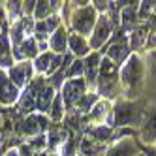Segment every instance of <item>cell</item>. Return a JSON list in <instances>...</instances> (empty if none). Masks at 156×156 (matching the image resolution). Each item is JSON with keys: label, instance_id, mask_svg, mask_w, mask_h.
<instances>
[{"label": "cell", "instance_id": "obj_1", "mask_svg": "<svg viewBox=\"0 0 156 156\" xmlns=\"http://www.w3.org/2000/svg\"><path fill=\"white\" fill-rule=\"evenodd\" d=\"M119 77H120L122 85L128 88V92L133 96V92L141 87V81H143V60L137 55H132L126 60V64L122 66V72Z\"/></svg>", "mask_w": 156, "mask_h": 156}, {"label": "cell", "instance_id": "obj_2", "mask_svg": "<svg viewBox=\"0 0 156 156\" xmlns=\"http://www.w3.org/2000/svg\"><path fill=\"white\" fill-rule=\"evenodd\" d=\"M96 21H98V12L92 6L77 8L72 13V27L79 36L92 34V30L96 27Z\"/></svg>", "mask_w": 156, "mask_h": 156}, {"label": "cell", "instance_id": "obj_3", "mask_svg": "<svg viewBox=\"0 0 156 156\" xmlns=\"http://www.w3.org/2000/svg\"><path fill=\"white\" fill-rule=\"evenodd\" d=\"M45 87V79L43 77H36V79H32L27 87L23 94L19 96V111L25 115H32V111L36 109V100H38V92L41 88Z\"/></svg>", "mask_w": 156, "mask_h": 156}, {"label": "cell", "instance_id": "obj_4", "mask_svg": "<svg viewBox=\"0 0 156 156\" xmlns=\"http://www.w3.org/2000/svg\"><path fill=\"white\" fill-rule=\"evenodd\" d=\"M85 87L87 83L81 79H68L64 83V88H62V102H64V107L73 111V107L79 104V100L85 96Z\"/></svg>", "mask_w": 156, "mask_h": 156}, {"label": "cell", "instance_id": "obj_5", "mask_svg": "<svg viewBox=\"0 0 156 156\" xmlns=\"http://www.w3.org/2000/svg\"><path fill=\"white\" fill-rule=\"evenodd\" d=\"M32 70H34V66L28 60H25V62H19V64L12 66L9 70H6V73L9 77V81L21 90V88H25L28 85V81H32Z\"/></svg>", "mask_w": 156, "mask_h": 156}, {"label": "cell", "instance_id": "obj_6", "mask_svg": "<svg viewBox=\"0 0 156 156\" xmlns=\"http://www.w3.org/2000/svg\"><path fill=\"white\" fill-rule=\"evenodd\" d=\"M139 119V111L137 105L132 104V102H120L115 107V113H113V122L115 126H128L133 124Z\"/></svg>", "mask_w": 156, "mask_h": 156}, {"label": "cell", "instance_id": "obj_7", "mask_svg": "<svg viewBox=\"0 0 156 156\" xmlns=\"http://www.w3.org/2000/svg\"><path fill=\"white\" fill-rule=\"evenodd\" d=\"M47 128H49V120L43 115H36V113L25 117V120L21 122V132H23L25 136H30V137L43 136V132Z\"/></svg>", "mask_w": 156, "mask_h": 156}, {"label": "cell", "instance_id": "obj_8", "mask_svg": "<svg viewBox=\"0 0 156 156\" xmlns=\"http://www.w3.org/2000/svg\"><path fill=\"white\" fill-rule=\"evenodd\" d=\"M19 96H21V90L9 81L6 70H0V104L12 105L19 100Z\"/></svg>", "mask_w": 156, "mask_h": 156}, {"label": "cell", "instance_id": "obj_9", "mask_svg": "<svg viewBox=\"0 0 156 156\" xmlns=\"http://www.w3.org/2000/svg\"><path fill=\"white\" fill-rule=\"evenodd\" d=\"M109 36H111V23H109V19L105 15L98 17L96 27L92 30V34H90V43H88V47H90V49H100Z\"/></svg>", "mask_w": 156, "mask_h": 156}, {"label": "cell", "instance_id": "obj_10", "mask_svg": "<svg viewBox=\"0 0 156 156\" xmlns=\"http://www.w3.org/2000/svg\"><path fill=\"white\" fill-rule=\"evenodd\" d=\"M141 137L143 141L156 147V107H151L145 113V119L141 122Z\"/></svg>", "mask_w": 156, "mask_h": 156}, {"label": "cell", "instance_id": "obj_11", "mask_svg": "<svg viewBox=\"0 0 156 156\" xmlns=\"http://www.w3.org/2000/svg\"><path fill=\"white\" fill-rule=\"evenodd\" d=\"M12 53H13V57H15L17 60H21V62H25V60H28V58H36L38 55H40L36 38L30 36V38L23 40V43H21V45H17V47H13Z\"/></svg>", "mask_w": 156, "mask_h": 156}, {"label": "cell", "instance_id": "obj_12", "mask_svg": "<svg viewBox=\"0 0 156 156\" xmlns=\"http://www.w3.org/2000/svg\"><path fill=\"white\" fill-rule=\"evenodd\" d=\"M100 62H102V57L98 53H88L85 60H83V66H85V77L88 85H96V79H98V72H100Z\"/></svg>", "mask_w": 156, "mask_h": 156}, {"label": "cell", "instance_id": "obj_13", "mask_svg": "<svg viewBox=\"0 0 156 156\" xmlns=\"http://www.w3.org/2000/svg\"><path fill=\"white\" fill-rule=\"evenodd\" d=\"M107 58L113 62L115 66L124 64L130 58V45H128L126 41H117V43H113V45L107 49Z\"/></svg>", "mask_w": 156, "mask_h": 156}, {"label": "cell", "instance_id": "obj_14", "mask_svg": "<svg viewBox=\"0 0 156 156\" xmlns=\"http://www.w3.org/2000/svg\"><path fill=\"white\" fill-rule=\"evenodd\" d=\"M12 66H13V53L9 47V38L6 30H2V34H0V70H9Z\"/></svg>", "mask_w": 156, "mask_h": 156}, {"label": "cell", "instance_id": "obj_15", "mask_svg": "<svg viewBox=\"0 0 156 156\" xmlns=\"http://www.w3.org/2000/svg\"><path fill=\"white\" fill-rule=\"evenodd\" d=\"M136 151H137V147H136V143H133V139L122 137L120 141H117L113 147L107 151L105 156H133Z\"/></svg>", "mask_w": 156, "mask_h": 156}, {"label": "cell", "instance_id": "obj_16", "mask_svg": "<svg viewBox=\"0 0 156 156\" xmlns=\"http://www.w3.org/2000/svg\"><path fill=\"white\" fill-rule=\"evenodd\" d=\"M49 47H51L55 53H57V55H62L66 49H68V34H66V28H64L62 25L51 34Z\"/></svg>", "mask_w": 156, "mask_h": 156}, {"label": "cell", "instance_id": "obj_17", "mask_svg": "<svg viewBox=\"0 0 156 156\" xmlns=\"http://www.w3.org/2000/svg\"><path fill=\"white\" fill-rule=\"evenodd\" d=\"M55 88L45 85L41 88V90L38 92V100H36V109L40 111V113H49V109L53 105V100H55Z\"/></svg>", "mask_w": 156, "mask_h": 156}, {"label": "cell", "instance_id": "obj_18", "mask_svg": "<svg viewBox=\"0 0 156 156\" xmlns=\"http://www.w3.org/2000/svg\"><path fill=\"white\" fill-rule=\"evenodd\" d=\"M79 154L81 156H105V145L96 143L88 137H83L81 147H79Z\"/></svg>", "mask_w": 156, "mask_h": 156}, {"label": "cell", "instance_id": "obj_19", "mask_svg": "<svg viewBox=\"0 0 156 156\" xmlns=\"http://www.w3.org/2000/svg\"><path fill=\"white\" fill-rule=\"evenodd\" d=\"M68 49L75 55V57H87L88 51H90V47H88V43L85 41V38L79 36V34H72L68 38Z\"/></svg>", "mask_w": 156, "mask_h": 156}, {"label": "cell", "instance_id": "obj_20", "mask_svg": "<svg viewBox=\"0 0 156 156\" xmlns=\"http://www.w3.org/2000/svg\"><path fill=\"white\" fill-rule=\"evenodd\" d=\"M62 4L60 2H36V9H34V19L36 21H45L47 17H51V12L53 9H58Z\"/></svg>", "mask_w": 156, "mask_h": 156}, {"label": "cell", "instance_id": "obj_21", "mask_svg": "<svg viewBox=\"0 0 156 156\" xmlns=\"http://www.w3.org/2000/svg\"><path fill=\"white\" fill-rule=\"evenodd\" d=\"M109 109H111V105L107 104V102H98L92 109H90V113H88V120L90 122H100V124H104L105 122V117H107V113H109Z\"/></svg>", "mask_w": 156, "mask_h": 156}, {"label": "cell", "instance_id": "obj_22", "mask_svg": "<svg viewBox=\"0 0 156 156\" xmlns=\"http://www.w3.org/2000/svg\"><path fill=\"white\" fill-rule=\"evenodd\" d=\"M149 36V25H139L133 28L132 40H130V49H139L145 45V40Z\"/></svg>", "mask_w": 156, "mask_h": 156}, {"label": "cell", "instance_id": "obj_23", "mask_svg": "<svg viewBox=\"0 0 156 156\" xmlns=\"http://www.w3.org/2000/svg\"><path fill=\"white\" fill-rule=\"evenodd\" d=\"M111 128H107L105 124H100V126H96V128H90L88 130V136H90V139L92 141H96V143H104V141H107L109 137H111Z\"/></svg>", "mask_w": 156, "mask_h": 156}, {"label": "cell", "instance_id": "obj_24", "mask_svg": "<svg viewBox=\"0 0 156 156\" xmlns=\"http://www.w3.org/2000/svg\"><path fill=\"white\" fill-rule=\"evenodd\" d=\"M6 12H8V19L13 25L25 17L23 15V2H6Z\"/></svg>", "mask_w": 156, "mask_h": 156}, {"label": "cell", "instance_id": "obj_25", "mask_svg": "<svg viewBox=\"0 0 156 156\" xmlns=\"http://www.w3.org/2000/svg\"><path fill=\"white\" fill-rule=\"evenodd\" d=\"M51 60H53L51 53H40L38 57L34 58V70L38 73H47L49 66H51Z\"/></svg>", "mask_w": 156, "mask_h": 156}, {"label": "cell", "instance_id": "obj_26", "mask_svg": "<svg viewBox=\"0 0 156 156\" xmlns=\"http://www.w3.org/2000/svg\"><path fill=\"white\" fill-rule=\"evenodd\" d=\"M66 137H68V132H66V128L57 126V128H51L47 139H49V143H51V147H58V145H62L64 141H68Z\"/></svg>", "mask_w": 156, "mask_h": 156}, {"label": "cell", "instance_id": "obj_27", "mask_svg": "<svg viewBox=\"0 0 156 156\" xmlns=\"http://www.w3.org/2000/svg\"><path fill=\"white\" fill-rule=\"evenodd\" d=\"M96 100H98V94L90 92V94H85L81 100H79V104H77V107H79L81 113H90V109L96 105Z\"/></svg>", "mask_w": 156, "mask_h": 156}, {"label": "cell", "instance_id": "obj_28", "mask_svg": "<svg viewBox=\"0 0 156 156\" xmlns=\"http://www.w3.org/2000/svg\"><path fill=\"white\" fill-rule=\"evenodd\" d=\"M49 113H51V120H60L64 117V102H62V96H55Z\"/></svg>", "mask_w": 156, "mask_h": 156}, {"label": "cell", "instance_id": "obj_29", "mask_svg": "<svg viewBox=\"0 0 156 156\" xmlns=\"http://www.w3.org/2000/svg\"><path fill=\"white\" fill-rule=\"evenodd\" d=\"M85 73V66H83V60H73L72 64H70V68H68V72H66V77L68 79H79V77Z\"/></svg>", "mask_w": 156, "mask_h": 156}, {"label": "cell", "instance_id": "obj_30", "mask_svg": "<svg viewBox=\"0 0 156 156\" xmlns=\"http://www.w3.org/2000/svg\"><path fill=\"white\" fill-rule=\"evenodd\" d=\"M154 9V2H139V9H137V17L139 19H149L151 12Z\"/></svg>", "mask_w": 156, "mask_h": 156}, {"label": "cell", "instance_id": "obj_31", "mask_svg": "<svg viewBox=\"0 0 156 156\" xmlns=\"http://www.w3.org/2000/svg\"><path fill=\"white\" fill-rule=\"evenodd\" d=\"M45 145H47V137L45 136H38V137H34V139H30V143H28V147L32 149V151H43L45 149Z\"/></svg>", "mask_w": 156, "mask_h": 156}, {"label": "cell", "instance_id": "obj_32", "mask_svg": "<svg viewBox=\"0 0 156 156\" xmlns=\"http://www.w3.org/2000/svg\"><path fill=\"white\" fill-rule=\"evenodd\" d=\"M34 9H36V0L23 2V15H25V17H30V13L34 15Z\"/></svg>", "mask_w": 156, "mask_h": 156}, {"label": "cell", "instance_id": "obj_33", "mask_svg": "<svg viewBox=\"0 0 156 156\" xmlns=\"http://www.w3.org/2000/svg\"><path fill=\"white\" fill-rule=\"evenodd\" d=\"M17 151H19V156H34V154H32V149L28 147V143L21 145V147H19Z\"/></svg>", "mask_w": 156, "mask_h": 156}, {"label": "cell", "instance_id": "obj_34", "mask_svg": "<svg viewBox=\"0 0 156 156\" xmlns=\"http://www.w3.org/2000/svg\"><path fill=\"white\" fill-rule=\"evenodd\" d=\"M149 27H151V32H156V15L149 17Z\"/></svg>", "mask_w": 156, "mask_h": 156}, {"label": "cell", "instance_id": "obj_35", "mask_svg": "<svg viewBox=\"0 0 156 156\" xmlns=\"http://www.w3.org/2000/svg\"><path fill=\"white\" fill-rule=\"evenodd\" d=\"M151 60H152V64H151V72H152V75L156 77V53H152Z\"/></svg>", "mask_w": 156, "mask_h": 156}, {"label": "cell", "instance_id": "obj_36", "mask_svg": "<svg viewBox=\"0 0 156 156\" xmlns=\"http://www.w3.org/2000/svg\"><path fill=\"white\" fill-rule=\"evenodd\" d=\"M145 152H147V156H156V147H149Z\"/></svg>", "mask_w": 156, "mask_h": 156}, {"label": "cell", "instance_id": "obj_37", "mask_svg": "<svg viewBox=\"0 0 156 156\" xmlns=\"http://www.w3.org/2000/svg\"><path fill=\"white\" fill-rule=\"evenodd\" d=\"M6 156H19V151H17V149H9V151L6 152Z\"/></svg>", "mask_w": 156, "mask_h": 156}, {"label": "cell", "instance_id": "obj_38", "mask_svg": "<svg viewBox=\"0 0 156 156\" xmlns=\"http://www.w3.org/2000/svg\"><path fill=\"white\" fill-rule=\"evenodd\" d=\"M0 156H6V154H2V152H0Z\"/></svg>", "mask_w": 156, "mask_h": 156}]
</instances>
